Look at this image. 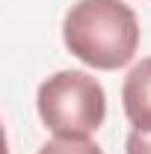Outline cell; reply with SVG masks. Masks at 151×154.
Here are the masks:
<instances>
[{
  "label": "cell",
  "mask_w": 151,
  "mask_h": 154,
  "mask_svg": "<svg viewBox=\"0 0 151 154\" xmlns=\"http://www.w3.org/2000/svg\"><path fill=\"white\" fill-rule=\"evenodd\" d=\"M122 104L133 131L151 134V57H145L128 71L122 86Z\"/></svg>",
  "instance_id": "cell-3"
},
{
  "label": "cell",
  "mask_w": 151,
  "mask_h": 154,
  "mask_svg": "<svg viewBox=\"0 0 151 154\" xmlns=\"http://www.w3.org/2000/svg\"><path fill=\"white\" fill-rule=\"evenodd\" d=\"M36 154H104V151L89 139H54V142H45Z\"/></svg>",
  "instance_id": "cell-4"
},
{
  "label": "cell",
  "mask_w": 151,
  "mask_h": 154,
  "mask_svg": "<svg viewBox=\"0 0 151 154\" xmlns=\"http://www.w3.org/2000/svg\"><path fill=\"white\" fill-rule=\"evenodd\" d=\"M125 154H151V134L131 131L128 142H125Z\"/></svg>",
  "instance_id": "cell-5"
},
{
  "label": "cell",
  "mask_w": 151,
  "mask_h": 154,
  "mask_svg": "<svg viewBox=\"0 0 151 154\" xmlns=\"http://www.w3.org/2000/svg\"><path fill=\"white\" fill-rule=\"evenodd\" d=\"M45 128L57 139H89L107 119L104 86L86 71H57L36 92Z\"/></svg>",
  "instance_id": "cell-2"
},
{
  "label": "cell",
  "mask_w": 151,
  "mask_h": 154,
  "mask_svg": "<svg viewBox=\"0 0 151 154\" xmlns=\"http://www.w3.org/2000/svg\"><path fill=\"white\" fill-rule=\"evenodd\" d=\"M62 42L83 65L116 71L139 51V21L125 0H77L65 12Z\"/></svg>",
  "instance_id": "cell-1"
}]
</instances>
